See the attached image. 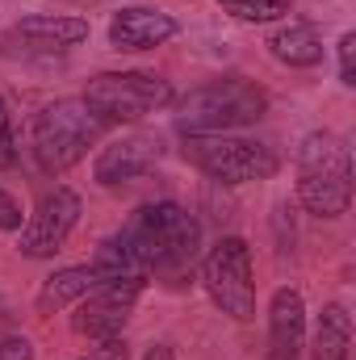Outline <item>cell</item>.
<instances>
[{"label":"cell","mask_w":356,"mask_h":360,"mask_svg":"<svg viewBox=\"0 0 356 360\" xmlns=\"http://www.w3.org/2000/svg\"><path fill=\"white\" fill-rule=\"evenodd\" d=\"M306 348V297L293 285L268 297V360H298Z\"/></svg>","instance_id":"obj_13"},{"label":"cell","mask_w":356,"mask_h":360,"mask_svg":"<svg viewBox=\"0 0 356 360\" xmlns=\"http://www.w3.org/2000/svg\"><path fill=\"white\" fill-rule=\"evenodd\" d=\"M168 147H164V134L160 130H130L113 143L101 147L96 164H92V176L101 188H122V184H134L147 172H155L164 164Z\"/></svg>","instance_id":"obj_11"},{"label":"cell","mask_w":356,"mask_h":360,"mask_svg":"<svg viewBox=\"0 0 356 360\" xmlns=\"http://www.w3.org/2000/svg\"><path fill=\"white\" fill-rule=\"evenodd\" d=\"M147 281L143 276H109L101 281L96 289H89L80 302H76V314H72V331L89 344H101V340H117L126 335V323L143 297Z\"/></svg>","instance_id":"obj_9"},{"label":"cell","mask_w":356,"mask_h":360,"mask_svg":"<svg viewBox=\"0 0 356 360\" xmlns=\"http://www.w3.org/2000/svg\"><path fill=\"white\" fill-rule=\"evenodd\" d=\"M105 130H109V122L92 113L84 96H63V101H51L34 113L30 151L46 176H63L89 155V147Z\"/></svg>","instance_id":"obj_4"},{"label":"cell","mask_w":356,"mask_h":360,"mask_svg":"<svg viewBox=\"0 0 356 360\" xmlns=\"http://www.w3.org/2000/svg\"><path fill=\"white\" fill-rule=\"evenodd\" d=\"M231 17H239V21H252V25H268V21H281V17H289V8H293V0H218Z\"/></svg>","instance_id":"obj_17"},{"label":"cell","mask_w":356,"mask_h":360,"mask_svg":"<svg viewBox=\"0 0 356 360\" xmlns=\"http://www.w3.org/2000/svg\"><path fill=\"white\" fill-rule=\"evenodd\" d=\"M80 360H130V344H126V335H117V340H101V344H92Z\"/></svg>","instance_id":"obj_21"},{"label":"cell","mask_w":356,"mask_h":360,"mask_svg":"<svg viewBox=\"0 0 356 360\" xmlns=\"http://www.w3.org/2000/svg\"><path fill=\"white\" fill-rule=\"evenodd\" d=\"M180 155L189 168H197L205 180L239 188V184H260L281 172V155L243 134H184Z\"/></svg>","instance_id":"obj_5"},{"label":"cell","mask_w":356,"mask_h":360,"mask_svg":"<svg viewBox=\"0 0 356 360\" xmlns=\"http://www.w3.org/2000/svg\"><path fill=\"white\" fill-rule=\"evenodd\" d=\"M89 34H92L89 17H72V13H30V17H21L4 34L0 51L4 55H17V59H46V55H63V51L89 42Z\"/></svg>","instance_id":"obj_10"},{"label":"cell","mask_w":356,"mask_h":360,"mask_svg":"<svg viewBox=\"0 0 356 360\" xmlns=\"http://www.w3.org/2000/svg\"><path fill=\"white\" fill-rule=\"evenodd\" d=\"M201 289L227 319L235 323L256 319V269L243 235H222L201 256Z\"/></svg>","instance_id":"obj_6"},{"label":"cell","mask_w":356,"mask_h":360,"mask_svg":"<svg viewBox=\"0 0 356 360\" xmlns=\"http://www.w3.org/2000/svg\"><path fill=\"white\" fill-rule=\"evenodd\" d=\"M293 193L310 218H344L352 205V147L336 130H310L293 155Z\"/></svg>","instance_id":"obj_2"},{"label":"cell","mask_w":356,"mask_h":360,"mask_svg":"<svg viewBox=\"0 0 356 360\" xmlns=\"http://www.w3.org/2000/svg\"><path fill=\"white\" fill-rule=\"evenodd\" d=\"M17 160H21V147H17V130H13V109L0 96V172L17 168Z\"/></svg>","instance_id":"obj_18"},{"label":"cell","mask_w":356,"mask_h":360,"mask_svg":"<svg viewBox=\"0 0 356 360\" xmlns=\"http://www.w3.org/2000/svg\"><path fill=\"white\" fill-rule=\"evenodd\" d=\"M143 360H177V348H172V344H151V348L143 352Z\"/></svg>","instance_id":"obj_23"},{"label":"cell","mask_w":356,"mask_h":360,"mask_svg":"<svg viewBox=\"0 0 356 360\" xmlns=\"http://www.w3.org/2000/svg\"><path fill=\"white\" fill-rule=\"evenodd\" d=\"M201 260V222L180 201H147L139 205L117 235H109L92 264L101 276H143L168 289H184Z\"/></svg>","instance_id":"obj_1"},{"label":"cell","mask_w":356,"mask_h":360,"mask_svg":"<svg viewBox=\"0 0 356 360\" xmlns=\"http://www.w3.org/2000/svg\"><path fill=\"white\" fill-rule=\"evenodd\" d=\"M172 122L184 134H231L268 113V92L248 76H214L172 101Z\"/></svg>","instance_id":"obj_3"},{"label":"cell","mask_w":356,"mask_h":360,"mask_svg":"<svg viewBox=\"0 0 356 360\" xmlns=\"http://www.w3.org/2000/svg\"><path fill=\"white\" fill-rule=\"evenodd\" d=\"M80 214H84V201L72 184L46 188L17 231V252L25 260H55L63 243L72 239V231L80 226Z\"/></svg>","instance_id":"obj_8"},{"label":"cell","mask_w":356,"mask_h":360,"mask_svg":"<svg viewBox=\"0 0 356 360\" xmlns=\"http://www.w3.org/2000/svg\"><path fill=\"white\" fill-rule=\"evenodd\" d=\"M84 101L96 117H105L109 126H122V122H143L168 109L177 101V89L155 72H101L89 80Z\"/></svg>","instance_id":"obj_7"},{"label":"cell","mask_w":356,"mask_h":360,"mask_svg":"<svg viewBox=\"0 0 356 360\" xmlns=\"http://www.w3.org/2000/svg\"><path fill=\"white\" fill-rule=\"evenodd\" d=\"M21 222H25L21 201H17L8 188H0V231H4V235H17V231H21Z\"/></svg>","instance_id":"obj_20"},{"label":"cell","mask_w":356,"mask_h":360,"mask_svg":"<svg viewBox=\"0 0 356 360\" xmlns=\"http://www.w3.org/2000/svg\"><path fill=\"white\" fill-rule=\"evenodd\" d=\"M180 34V21L151 4H126L109 17V46L117 51H155Z\"/></svg>","instance_id":"obj_12"},{"label":"cell","mask_w":356,"mask_h":360,"mask_svg":"<svg viewBox=\"0 0 356 360\" xmlns=\"http://www.w3.org/2000/svg\"><path fill=\"white\" fill-rule=\"evenodd\" d=\"M336 59H340V84L344 89H356V34L352 30H344L340 34V42H336Z\"/></svg>","instance_id":"obj_19"},{"label":"cell","mask_w":356,"mask_h":360,"mask_svg":"<svg viewBox=\"0 0 356 360\" xmlns=\"http://www.w3.org/2000/svg\"><path fill=\"white\" fill-rule=\"evenodd\" d=\"M348 348H352V314H348L344 302H327L314 314V327H310V356L348 360Z\"/></svg>","instance_id":"obj_16"},{"label":"cell","mask_w":356,"mask_h":360,"mask_svg":"<svg viewBox=\"0 0 356 360\" xmlns=\"http://www.w3.org/2000/svg\"><path fill=\"white\" fill-rule=\"evenodd\" d=\"M0 360H34V344L25 335H4L0 340Z\"/></svg>","instance_id":"obj_22"},{"label":"cell","mask_w":356,"mask_h":360,"mask_svg":"<svg viewBox=\"0 0 356 360\" xmlns=\"http://www.w3.org/2000/svg\"><path fill=\"white\" fill-rule=\"evenodd\" d=\"M105 276L96 264H68V269H55L42 285H38V297H34V314L38 319H51L68 306H76L89 289H96Z\"/></svg>","instance_id":"obj_15"},{"label":"cell","mask_w":356,"mask_h":360,"mask_svg":"<svg viewBox=\"0 0 356 360\" xmlns=\"http://www.w3.org/2000/svg\"><path fill=\"white\" fill-rule=\"evenodd\" d=\"M268 55L281 63V68H293V72H310L327 59V46H323V34L310 25V21H285L268 34Z\"/></svg>","instance_id":"obj_14"}]
</instances>
